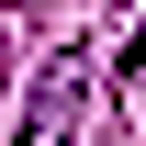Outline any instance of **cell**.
<instances>
[{"label":"cell","mask_w":146,"mask_h":146,"mask_svg":"<svg viewBox=\"0 0 146 146\" xmlns=\"http://www.w3.org/2000/svg\"><path fill=\"white\" fill-rule=\"evenodd\" d=\"M90 101H101L90 45H56L45 68H34V90H23V135L11 146H90Z\"/></svg>","instance_id":"cell-1"}]
</instances>
